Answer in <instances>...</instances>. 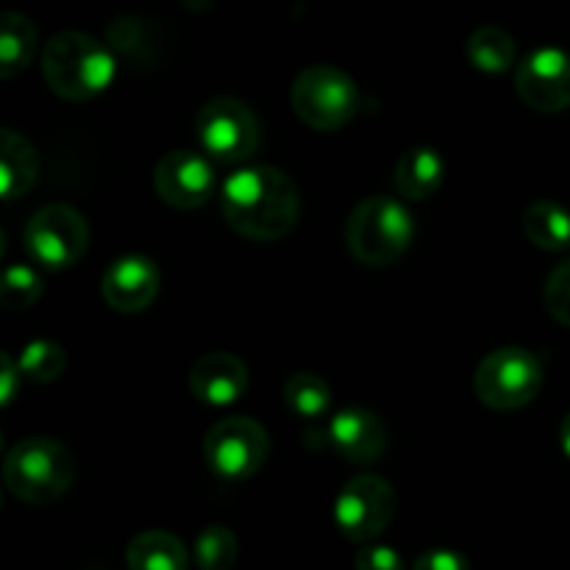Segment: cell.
<instances>
[{
    "label": "cell",
    "instance_id": "24",
    "mask_svg": "<svg viewBox=\"0 0 570 570\" xmlns=\"http://www.w3.org/2000/svg\"><path fill=\"white\" fill-rule=\"evenodd\" d=\"M193 557H195V566L200 570H232L237 566V557H239L237 534H234L228 527H220V523L206 527L204 532L195 538Z\"/></svg>",
    "mask_w": 570,
    "mask_h": 570
},
{
    "label": "cell",
    "instance_id": "7",
    "mask_svg": "<svg viewBox=\"0 0 570 570\" xmlns=\"http://www.w3.org/2000/svg\"><path fill=\"white\" fill-rule=\"evenodd\" d=\"M200 150L220 165H243L259 150L262 126L245 100L220 95L200 106L195 117Z\"/></svg>",
    "mask_w": 570,
    "mask_h": 570
},
{
    "label": "cell",
    "instance_id": "15",
    "mask_svg": "<svg viewBox=\"0 0 570 570\" xmlns=\"http://www.w3.org/2000/svg\"><path fill=\"white\" fill-rule=\"evenodd\" d=\"M248 365L228 351H209L189 371V393L209 406H232L248 393Z\"/></svg>",
    "mask_w": 570,
    "mask_h": 570
},
{
    "label": "cell",
    "instance_id": "9",
    "mask_svg": "<svg viewBox=\"0 0 570 570\" xmlns=\"http://www.w3.org/2000/svg\"><path fill=\"white\" fill-rule=\"evenodd\" d=\"M89 223L76 206L48 204L26 223L22 243L28 256L45 271H67L78 265L89 248Z\"/></svg>",
    "mask_w": 570,
    "mask_h": 570
},
{
    "label": "cell",
    "instance_id": "27",
    "mask_svg": "<svg viewBox=\"0 0 570 570\" xmlns=\"http://www.w3.org/2000/svg\"><path fill=\"white\" fill-rule=\"evenodd\" d=\"M356 570H404V557L393 546L367 543L356 551Z\"/></svg>",
    "mask_w": 570,
    "mask_h": 570
},
{
    "label": "cell",
    "instance_id": "30",
    "mask_svg": "<svg viewBox=\"0 0 570 570\" xmlns=\"http://www.w3.org/2000/svg\"><path fill=\"white\" fill-rule=\"evenodd\" d=\"M560 445L566 451V456L570 460V412L562 417V426H560Z\"/></svg>",
    "mask_w": 570,
    "mask_h": 570
},
{
    "label": "cell",
    "instance_id": "18",
    "mask_svg": "<svg viewBox=\"0 0 570 570\" xmlns=\"http://www.w3.org/2000/svg\"><path fill=\"white\" fill-rule=\"evenodd\" d=\"M128 570H187L189 551L165 529L139 532L126 549Z\"/></svg>",
    "mask_w": 570,
    "mask_h": 570
},
{
    "label": "cell",
    "instance_id": "4",
    "mask_svg": "<svg viewBox=\"0 0 570 570\" xmlns=\"http://www.w3.org/2000/svg\"><path fill=\"white\" fill-rule=\"evenodd\" d=\"M6 490L26 504H53L76 482V456L53 438H26L3 460Z\"/></svg>",
    "mask_w": 570,
    "mask_h": 570
},
{
    "label": "cell",
    "instance_id": "26",
    "mask_svg": "<svg viewBox=\"0 0 570 570\" xmlns=\"http://www.w3.org/2000/svg\"><path fill=\"white\" fill-rule=\"evenodd\" d=\"M543 301L549 315L554 317L557 323H562V326L570 328V259L551 271L549 282H546V289H543Z\"/></svg>",
    "mask_w": 570,
    "mask_h": 570
},
{
    "label": "cell",
    "instance_id": "8",
    "mask_svg": "<svg viewBox=\"0 0 570 570\" xmlns=\"http://www.w3.org/2000/svg\"><path fill=\"white\" fill-rule=\"evenodd\" d=\"M271 454V438L256 417H223L206 432L204 460L223 482H245L256 476Z\"/></svg>",
    "mask_w": 570,
    "mask_h": 570
},
{
    "label": "cell",
    "instance_id": "11",
    "mask_svg": "<svg viewBox=\"0 0 570 570\" xmlns=\"http://www.w3.org/2000/svg\"><path fill=\"white\" fill-rule=\"evenodd\" d=\"M515 89L529 109L557 115L570 109V53L538 48L515 67Z\"/></svg>",
    "mask_w": 570,
    "mask_h": 570
},
{
    "label": "cell",
    "instance_id": "16",
    "mask_svg": "<svg viewBox=\"0 0 570 570\" xmlns=\"http://www.w3.org/2000/svg\"><path fill=\"white\" fill-rule=\"evenodd\" d=\"M445 159L429 145H415L395 161V189L406 200H426L443 187Z\"/></svg>",
    "mask_w": 570,
    "mask_h": 570
},
{
    "label": "cell",
    "instance_id": "22",
    "mask_svg": "<svg viewBox=\"0 0 570 570\" xmlns=\"http://www.w3.org/2000/svg\"><path fill=\"white\" fill-rule=\"evenodd\" d=\"M284 404L301 421H321L332 410V387L326 384V379L317 376V373L298 371L284 382L282 387Z\"/></svg>",
    "mask_w": 570,
    "mask_h": 570
},
{
    "label": "cell",
    "instance_id": "19",
    "mask_svg": "<svg viewBox=\"0 0 570 570\" xmlns=\"http://www.w3.org/2000/svg\"><path fill=\"white\" fill-rule=\"evenodd\" d=\"M37 26L20 11H6L0 22V78H17L37 56Z\"/></svg>",
    "mask_w": 570,
    "mask_h": 570
},
{
    "label": "cell",
    "instance_id": "3",
    "mask_svg": "<svg viewBox=\"0 0 570 570\" xmlns=\"http://www.w3.org/2000/svg\"><path fill=\"white\" fill-rule=\"evenodd\" d=\"M415 220L399 198L367 195L345 220V245L367 267H390L410 250Z\"/></svg>",
    "mask_w": 570,
    "mask_h": 570
},
{
    "label": "cell",
    "instance_id": "29",
    "mask_svg": "<svg viewBox=\"0 0 570 570\" xmlns=\"http://www.w3.org/2000/svg\"><path fill=\"white\" fill-rule=\"evenodd\" d=\"M22 382V371H20V362L3 351L0 354V406H9L14 401L17 390H20Z\"/></svg>",
    "mask_w": 570,
    "mask_h": 570
},
{
    "label": "cell",
    "instance_id": "25",
    "mask_svg": "<svg viewBox=\"0 0 570 570\" xmlns=\"http://www.w3.org/2000/svg\"><path fill=\"white\" fill-rule=\"evenodd\" d=\"M45 293V282L31 265H11L3 273V284H0V301L6 309L22 312L31 309Z\"/></svg>",
    "mask_w": 570,
    "mask_h": 570
},
{
    "label": "cell",
    "instance_id": "12",
    "mask_svg": "<svg viewBox=\"0 0 570 570\" xmlns=\"http://www.w3.org/2000/svg\"><path fill=\"white\" fill-rule=\"evenodd\" d=\"M154 189L167 206L193 212L215 195L217 176L212 161L195 150H170L154 167Z\"/></svg>",
    "mask_w": 570,
    "mask_h": 570
},
{
    "label": "cell",
    "instance_id": "23",
    "mask_svg": "<svg viewBox=\"0 0 570 570\" xmlns=\"http://www.w3.org/2000/svg\"><path fill=\"white\" fill-rule=\"evenodd\" d=\"M22 379L33 384H50L67 371V351L53 340H31L17 356Z\"/></svg>",
    "mask_w": 570,
    "mask_h": 570
},
{
    "label": "cell",
    "instance_id": "28",
    "mask_svg": "<svg viewBox=\"0 0 570 570\" xmlns=\"http://www.w3.org/2000/svg\"><path fill=\"white\" fill-rule=\"evenodd\" d=\"M412 570H471V562L454 549H432L417 557Z\"/></svg>",
    "mask_w": 570,
    "mask_h": 570
},
{
    "label": "cell",
    "instance_id": "1",
    "mask_svg": "<svg viewBox=\"0 0 570 570\" xmlns=\"http://www.w3.org/2000/svg\"><path fill=\"white\" fill-rule=\"evenodd\" d=\"M220 209L239 237L276 243L298 226L301 195L293 178L278 167L248 165L223 181Z\"/></svg>",
    "mask_w": 570,
    "mask_h": 570
},
{
    "label": "cell",
    "instance_id": "20",
    "mask_svg": "<svg viewBox=\"0 0 570 570\" xmlns=\"http://www.w3.org/2000/svg\"><path fill=\"white\" fill-rule=\"evenodd\" d=\"M523 234L540 250L570 248V212L557 200H534L523 212Z\"/></svg>",
    "mask_w": 570,
    "mask_h": 570
},
{
    "label": "cell",
    "instance_id": "13",
    "mask_svg": "<svg viewBox=\"0 0 570 570\" xmlns=\"http://www.w3.org/2000/svg\"><path fill=\"white\" fill-rule=\"evenodd\" d=\"M159 267L150 256L126 254L106 267L104 278H100V293L115 312L137 315L154 304L159 295Z\"/></svg>",
    "mask_w": 570,
    "mask_h": 570
},
{
    "label": "cell",
    "instance_id": "6",
    "mask_svg": "<svg viewBox=\"0 0 570 570\" xmlns=\"http://www.w3.org/2000/svg\"><path fill=\"white\" fill-rule=\"evenodd\" d=\"M540 387H543V362L521 345L490 351L473 373L476 399L495 412L523 410L538 399Z\"/></svg>",
    "mask_w": 570,
    "mask_h": 570
},
{
    "label": "cell",
    "instance_id": "21",
    "mask_svg": "<svg viewBox=\"0 0 570 570\" xmlns=\"http://www.w3.org/2000/svg\"><path fill=\"white\" fill-rule=\"evenodd\" d=\"M468 61L476 67L479 72L488 76H504L515 67L518 61V45L512 33H507L499 26H482L468 37L465 45Z\"/></svg>",
    "mask_w": 570,
    "mask_h": 570
},
{
    "label": "cell",
    "instance_id": "17",
    "mask_svg": "<svg viewBox=\"0 0 570 570\" xmlns=\"http://www.w3.org/2000/svg\"><path fill=\"white\" fill-rule=\"evenodd\" d=\"M39 176L37 148L14 128H3L0 142V195L3 200H17L33 187Z\"/></svg>",
    "mask_w": 570,
    "mask_h": 570
},
{
    "label": "cell",
    "instance_id": "10",
    "mask_svg": "<svg viewBox=\"0 0 570 570\" xmlns=\"http://www.w3.org/2000/svg\"><path fill=\"white\" fill-rule=\"evenodd\" d=\"M395 490L379 473H356L334 499V523L351 543H373L395 515Z\"/></svg>",
    "mask_w": 570,
    "mask_h": 570
},
{
    "label": "cell",
    "instance_id": "2",
    "mask_svg": "<svg viewBox=\"0 0 570 570\" xmlns=\"http://www.w3.org/2000/svg\"><path fill=\"white\" fill-rule=\"evenodd\" d=\"M117 72L115 53L89 33L59 31L42 53V78L50 92L70 104H87L111 87Z\"/></svg>",
    "mask_w": 570,
    "mask_h": 570
},
{
    "label": "cell",
    "instance_id": "5",
    "mask_svg": "<svg viewBox=\"0 0 570 570\" xmlns=\"http://www.w3.org/2000/svg\"><path fill=\"white\" fill-rule=\"evenodd\" d=\"M295 117L312 131H340L360 111V87L334 65H312L295 76L289 87Z\"/></svg>",
    "mask_w": 570,
    "mask_h": 570
},
{
    "label": "cell",
    "instance_id": "14",
    "mask_svg": "<svg viewBox=\"0 0 570 570\" xmlns=\"http://www.w3.org/2000/svg\"><path fill=\"white\" fill-rule=\"evenodd\" d=\"M387 426L365 406H343L328 417V443L354 465L376 462L387 451Z\"/></svg>",
    "mask_w": 570,
    "mask_h": 570
}]
</instances>
